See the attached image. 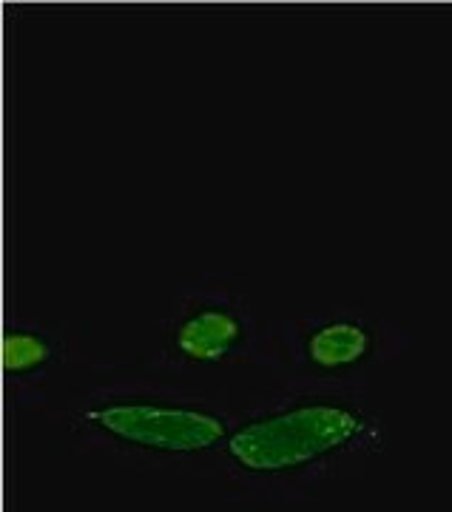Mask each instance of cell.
Masks as SVG:
<instances>
[{
  "label": "cell",
  "mask_w": 452,
  "mask_h": 512,
  "mask_svg": "<svg viewBox=\"0 0 452 512\" xmlns=\"http://www.w3.org/2000/svg\"><path fill=\"white\" fill-rule=\"evenodd\" d=\"M89 421L114 439L160 453H199L225 439L222 416L180 404H103L91 410Z\"/></svg>",
  "instance_id": "7a4b0ae2"
},
{
  "label": "cell",
  "mask_w": 452,
  "mask_h": 512,
  "mask_svg": "<svg viewBox=\"0 0 452 512\" xmlns=\"http://www.w3.org/2000/svg\"><path fill=\"white\" fill-rule=\"evenodd\" d=\"M373 330L362 322H330L308 339V359L322 370H342L373 353Z\"/></svg>",
  "instance_id": "277c9868"
},
{
  "label": "cell",
  "mask_w": 452,
  "mask_h": 512,
  "mask_svg": "<svg viewBox=\"0 0 452 512\" xmlns=\"http://www.w3.org/2000/svg\"><path fill=\"white\" fill-rule=\"evenodd\" d=\"M376 439L379 427L362 407L313 402L242 424L228 436V456L248 473H290Z\"/></svg>",
  "instance_id": "6da1fadb"
},
{
  "label": "cell",
  "mask_w": 452,
  "mask_h": 512,
  "mask_svg": "<svg viewBox=\"0 0 452 512\" xmlns=\"http://www.w3.org/2000/svg\"><path fill=\"white\" fill-rule=\"evenodd\" d=\"M242 339V322L231 311L208 308L188 316L177 330V350L191 362H222Z\"/></svg>",
  "instance_id": "3957f363"
},
{
  "label": "cell",
  "mask_w": 452,
  "mask_h": 512,
  "mask_svg": "<svg viewBox=\"0 0 452 512\" xmlns=\"http://www.w3.org/2000/svg\"><path fill=\"white\" fill-rule=\"evenodd\" d=\"M52 356V348L37 336V333H6L3 345H0V362L6 373H29L37 370L40 365H46Z\"/></svg>",
  "instance_id": "5b68a950"
}]
</instances>
